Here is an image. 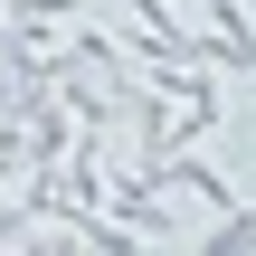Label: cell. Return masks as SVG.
Returning a JSON list of instances; mask_svg holds the SVG:
<instances>
[{
    "label": "cell",
    "instance_id": "cell-1",
    "mask_svg": "<svg viewBox=\"0 0 256 256\" xmlns=\"http://www.w3.org/2000/svg\"><path fill=\"white\" fill-rule=\"evenodd\" d=\"M66 228H76V247H86V256H152V238L124 228L114 209H86V218H66Z\"/></svg>",
    "mask_w": 256,
    "mask_h": 256
},
{
    "label": "cell",
    "instance_id": "cell-2",
    "mask_svg": "<svg viewBox=\"0 0 256 256\" xmlns=\"http://www.w3.org/2000/svg\"><path fill=\"white\" fill-rule=\"evenodd\" d=\"M200 256H256V209H247V200L209 209V228H200Z\"/></svg>",
    "mask_w": 256,
    "mask_h": 256
},
{
    "label": "cell",
    "instance_id": "cell-3",
    "mask_svg": "<svg viewBox=\"0 0 256 256\" xmlns=\"http://www.w3.org/2000/svg\"><path fill=\"white\" fill-rule=\"evenodd\" d=\"M247 10H256V0H247Z\"/></svg>",
    "mask_w": 256,
    "mask_h": 256
}]
</instances>
